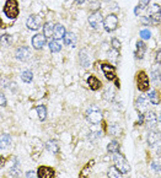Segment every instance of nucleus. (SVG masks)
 Returning <instances> with one entry per match:
<instances>
[{
	"mask_svg": "<svg viewBox=\"0 0 161 178\" xmlns=\"http://www.w3.org/2000/svg\"><path fill=\"white\" fill-rule=\"evenodd\" d=\"M11 42V36L9 34H3L1 36V47H5Z\"/></svg>",
	"mask_w": 161,
	"mask_h": 178,
	"instance_id": "f704fd0d",
	"label": "nucleus"
},
{
	"mask_svg": "<svg viewBox=\"0 0 161 178\" xmlns=\"http://www.w3.org/2000/svg\"><path fill=\"white\" fill-rule=\"evenodd\" d=\"M145 52H147V45H145L143 41H138V42H137L135 52H134V57H135L137 59H143Z\"/></svg>",
	"mask_w": 161,
	"mask_h": 178,
	"instance_id": "ddd939ff",
	"label": "nucleus"
},
{
	"mask_svg": "<svg viewBox=\"0 0 161 178\" xmlns=\"http://www.w3.org/2000/svg\"><path fill=\"white\" fill-rule=\"evenodd\" d=\"M65 27L63 26V25H60V24H57L56 26H54V32H53V37L56 38V39H62V38H64V36H65Z\"/></svg>",
	"mask_w": 161,
	"mask_h": 178,
	"instance_id": "dca6fc26",
	"label": "nucleus"
},
{
	"mask_svg": "<svg viewBox=\"0 0 161 178\" xmlns=\"http://www.w3.org/2000/svg\"><path fill=\"white\" fill-rule=\"evenodd\" d=\"M64 45H69V47H75L76 45V36L74 34L73 32H67L64 38Z\"/></svg>",
	"mask_w": 161,
	"mask_h": 178,
	"instance_id": "2eb2a0df",
	"label": "nucleus"
},
{
	"mask_svg": "<svg viewBox=\"0 0 161 178\" xmlns=\"http://www.w3.org/2000/svg\"><path fill=\"white\" fill-rule=\"evenodd\" d=\"M54 170L48 166H41L37 171V176L41 178H52L54 177Z\"/></svg>",
	"mask_w": 161,
	"mask_h": 178,
	"instance_id": "f8f14e48",
	"label": "nucleus"
},
{
	"mask_svg": "<svg viewBox=\"0 0 161 178\" xmlns=\"http://www.w3.org/2000/svg\"><path fill=\"white\" fill-rule=\"evenodd\" d=\"M140 37H142V39H150L151 32L149 30H142L140 31Z\"/></svg>",
	"mask_w": 161,
	"mask_h": 178,
	"instance_id": "c9c22d12",
	"label": "nucleus"
},
{
	"mask_svg": "<svg viewBox=\"0 0 161 178\" xmlns=\"http://www.w3.org/2000/svg\"><path fill=\"white\" fill-rule=\"evenodd\" d=\"M148 14L153 24H158L161 21V6L159 4H151L148 9Z\"/></svg>",
	"mask_w": 161,
	"mask_h": 178,
	"instance_id": "39448f33",
	"label": "nucleus"
},
{
	"mask_svg": "<svg viewBox=\"0 0 161 178\" xmlns=\"http://www.w3.org/2000/svg\"><path fill=\"white\" fill-rule=\"evenodd\" d=\"M148 106H149V101H148V98L145 96H140V97H138V100H137V108L139 109V111H147L148 109Z\"/></svg>",
	"mask_w": 161,
	"mask_h": 178,
	"instance_id": "a211bd4d",
	"label": "nucleus"
},
{
	"mask_svg": "<svg viewBox=\"0 0 161 178\" xmlns=\"http://www.w3.org/2000/svg\"><path fill=\"white\" fill-rule=\"evenodd\" d=\"M149 1H150V0H140L139 5H138V6H135V9H134V14H135V15H139V14H140V9L143 10L148 4H149Z\"/></svg>",
	"mask_w": 161,
	"mask_h": 178,
	"instance_id": "c85d7f7f",
	"label": "nucleus"
},
{
	"mask_svg": "<svg viewBox=\"0 0 161 178\" xmlns=\"http://www.w3.org/2000/svg\"><path fill=\"white\" fill-rule=\"evenodd\" d=\"M158 120H159V122H161V114H159V117H158Z\"/></svg>",
	"mask_w": 161,
	"mask_h": 178,
	"instance_id": "de8ad7c7",
	"label": "nucleus"
},
{
	"mask_svg": "<svg viewBox=\"0 0 161 178\" xmlns=\"http://www.w3.org/2000/svg\"><path fill=\"white\" fill-rule=\"evenodd\" d=\"M15 57L20 61H27L31 58V49L29 47H20V48L16 49Z\"/></svg>",
	"mask_w": 161,
	"mask_h": 178,
	"instance_id": "1a4fd4ad",
	"label": "nucleus"
},
{
	"mask_svg": "<svg viewBox=\"0 0 161 178\" xmlns=\"http://www.w3.org/2000/svg\"><path fill=\"white\" fill-rule=\"evenodd\" d=\"M31 43H32V47H33L35 49L41 50L44 47V45H46V36H44V34H41V33L35 34V36L32 37Z\"/></svg>",
	"mask_w": 161,
	"mask_h": 178,
	"instance_id": "9b49d317",
	"label": "nucleus"
},
{
	"mask_svg": "<svg viewBox=\"0 0 161 178\" xmlns=\"http://www.w3.org/2000/svg\"><path fill=\"white\" fill-rule=\"evenodd\" d=\"M101 69H102V73L107 80H110V81L116 80V69H115L113 65L103 63L102 65H101Z\"/></svg>",
	"mask_w": 161,
	"mask_h": 178,
	"instance_id": "6e6552de",
	"label": "nucleus"
},
{
	"mask_svg": "<svg viewBox=\"0 0 161 178\" xmlns=\"http://www.w3.org/2000/svg\"><path fill=\"white\" fill-rule=\"evenodd\" d=\"M75 3H76V4H84L85 0H75Z\"/></svg>",
	"mask_w": 161,
	"mask_h": 178,
	"instance_id": "49530a36",
	"label": "nucleus"
},
{
	"mask_svg": "<svg viewBox=\"0 0 161 178\" xmlns=\"http://www.w3.org/2000/svg\"><path fill=\"white\" fill-rule=\"evenodd\" d=\"M151 170H153L154 172L159 173V172H161V165L158 162H151Z\"/></svg>",
	"mask_w": 161,
	"mask_h": 178,
	"instance_id": "4c0bfd02",
	"label": "nucleus"
},
{
	"mask_svg": "<svg viewBox=\"0 0 161 178\" xmlns=\"http://www.w3.org/2000/svg\"><path fill=\"white\" fill-rule=\"evenodd\" d=\"M142 24H144V25H150V24H153V22H151V20H150V17H142Z\"/></svg>",
	"mask_w": 161,
	"mask_h": 178,
	"instance_id": "a19ab883",
	"label": "nucleus"
},
{
	"mask_svg": "<svg viewBox=\"0 0 161 178\" xmlns=\"http://www.w3.org/2000/svg\"><path fill=\"white\" fill-rule=\"evenodd\" d=\"M11 136L10 135H8V134H3L1 135V143H0V146L1 149H6L9 148L10 145H11Z\"/></svg>",
	"mask_w": 161,
	"mask_h": 178,
	"instance_id": "412c9836",
	"label": "nucleus"
},
{
	"mask_svg": "<svg viewBox=\"0 0 161 178\" xmlns=\"http://www.w3.org/2000/svg\"><path fill=\"white\" fill-rule=\"evenodd\" d=\"M145 120H147L149 124H151V123L154 124V123L158 120V118H156V114H155L154 112H150V111H149L147 114H145Z\"/></svg>",
	"mask_w": 161,
	"mask_h": 178,
	"instance_id": "7c9ffc66",
	"label": "nucleus"
},
{
	"mask_svg": "<svg viewBox=\"0 0 161 178\" xmlns=\"http://www.w3.org/2000/svg\"><path fill=\"white\" fill-rule=\"evenodd\" d=\"M108 58L111 60H113V63H117L118 58H119V50L115 49V48H111V50L108 52Z\"/></svg>",
	"mask_w": 161,
	"mask_h": 178,
	"instance_id": "a878e982",
	"label": "nucleus"
},
{
	"mask_svg": "<svg viewBox=\"0 0 161 178\" xmlns=\"http://www.w3.org/2000/svg\"><path fill=\"white\" fill-rule=\"evenodd\" d=\"M46 148H47V150H49L51 152H53V154H57L59 151L58 145H57L56 141H48V143L46 144Z\"/></svg>",
	"mask_w": 161,
	"mask_h": 178,
	"instance_id": "cd10ccee",
	"label": "nucleus"
},
{
	"mask_svg": "<svg viewBox=\"0 0 161 178\" xmlns=\"http://www.w3.org/2000/svg\"><path fill=\"white\" fill-rule=\"evenodd\" d=\"M88 84L89 86H90V89L94 90V91H96V90L101 89V86H102V84H101V81L96 77V76H89L88 79Z\"/></svg>",
	"mask_w": 161,
	"mask_h": 178,
	"instance_id": "f3484780",
	"label": "nucleus"
},
{
	"mask_svg": "<svg viewBox=\"0 0 161 178\" xmlns=\"http://www.w3.org/2000/svg\"><path fill=\"white\" fill-rule=\"evenodd\" d=\"M151 79L153 81H159L161 80V71L159 69H154L153 73H151Z\"/></svg>",
	"mask_w": 161,
	"mask_h": 178,
	"instance_id": "72a5a7b5",
	"label": "nucleus"
},
{
	"mask_svg": "<svg viewBox=\"0 0 161 178\" xmlns=\"http://www.w3.org/2000/svg\"><path fill=\"white\" fill-rule=\"evenodd\" d=\"M103 97L107 100V101H112L113 97H115V91L112 90V87H107L105 93H103Z\"/></svg>",
	"mask_w": 161,
	"mask_h": 178,
	"instance_id": "c756f323",
	"label": "nucleus"
},
{
	"mask_svg": "<svg viewBox=\"0 0 161 178\" xmlns=\"http://www.w3.org/2000/svg\"><path fill=\"white\" fill-rule=\"evenodd\" d=\"M158 155L161 157V144H159V146H158Z\"/></svg>",
	"mask_w": 161,
	"mask_h": 178,
	"instance_id": "a18cd8bd",
	"label": "nucleus"
},
{
	"mask_svg": "<svg viewBox=\"0 0 161 178\" xmlns=\"http://www.w3.org/2000/svg\"><path fill=\"white\" fill-rule=\"evenodd\" d=\"M54 26L52 22H47L43 26V34L46 37H53V32H54Z\"/></svg>",
	"mask_w": 161,
	"mask_h": 178,
	"instance_id": "aec40b11",
	"label": "nucleus"
},
{
	"mask_svg": "<svg viewBox=\"0 0 161 178\" xmlns=\"http://www.w3.org/2000/svg\"><path fill=\"white\" fill-rule=\"evenodd\" d=\"M36 111L38 113V118L41 119V120H46V118H47V108H46V106H42V104L37 106Z\"/></svg>",
	"mask_w": 161,
	"mask_h": 178,
	"instance_id": "5701e85b",
	"label": "nucleus"
},
{
	"mask_svg": "<svg viewBox=\"0 0 161 178\" xmlns=\"http://www.w3.org/2000/svg\"><path fill=\"white\" fill-rule=\"evenodd\" d=\"M102 118V112H101V109L97 106H91V107L88 108V111H86V119L90 123L99 124V123H101Z\"/></svg>",
	"mask_w": 161,
	"mask_h": 178,
	"instance_id": "7ed1b4c3",
	"label": "nucleus"
},
{
	"mask_svg": "<svg viewBox=\"0 0 161 178\" xmlns=\"http://www.w3.org/2000/svg\"><path fill=\"white\" fill-rule=\"evenodd\" d=\"M101 135H102V133H101V132L92 133V134H90V135H89V139H90V140H96V139H99Z\"/></svg>",
	"mask_w": 161,
	"mask_h": 178,
	"instance_id": "58836bf2",
	"label": "nucleus"
},
{
	"mask_svg": "<svg viewBox=\"0 0 161 178\" xmlns=\"http://www.w3.org/2000/svg\"><path fill=\"white\" fill-rule=\"evenodd\" d=\"M121 176H122V173H121L117 168H116V166H115V167H112V168H110V171H108V177L119 178Z\"/></svg>",
	"mask_w": 161,
	"mask_h": 178,
	"instance_id": "2f4dec72",
	"label": "nucleus"
},
{
	"mask_svg": "<svg viewBox=\"0 0 161 178\" xmlns=\"http://www.w3.org/2000/svg\"><path fill=\"white\" fill-rule=\"evenodd\" d=\"M110 133L112 135H115V136H117V135L121 134V128L118 127V124H113V125L110 127Z\"/></svg>",
	"mask_w": 161,
	"mask_h": 178,
	"instance_id": "473e14b6",
	"label": "nucleus"
},
{
	"mask_svg": "<svg viewBox=\"0 0 161 178\" xmlns=\"http://www.w3.org/2000/svg\"><path fill=\"white\" fill-rule=\"evenodd\" d=\"M0 98H1V107H5V104H6V97L4 96V93H1V96H0Z\"/></svg>",
	"mask_w": 161,
	"mask_h": 178,
	"instance_id": "79ce46f5",
	"label": "nucleus"
},
{
	"mask_svg": "<svg viewBox=\"0 0 161 178\" xmlns=\"http://www.w3.org/2000/svg\"><path fill=\"white\" fill-rule=\"evenodd\" d=\"M148 98H149V101H150L153 104H159L161 101L160 95H159L155 90H151V91L148 92Z\"/></svg>",
	"mask_w": 161,
	"mask_h": 178,
	"instance_id": "6ab92c4d",
	"label": "nucleus"
},
{
	"mask_svg": "<svg viewBox=\"0 0 161 178\" xmlns=\"http://www.w3.org/2000/svg\"><path fill=\"white\" fill-rule=\"evenodd\" d=\"M113 163L116 166L118 171L122 173V175H126L131 171V165L129 162L126 160V157L123 155H121L119 152H116L113 154Z\"/></svg>",
	"mask_w": 161,
	"mask_h": 178,
	"instance_id": "f257e3e1",
	"label": "nucleus"
},
{
	"mask_svg": "<svg viewBox=\"0 0 161 178\" xmlns=\"http://www.w3.org/2000/svg\"><path fill=\"white\" fill-rule=\"evenodd\" d=\"M111 45H112V48H115V49H118V50H119V49H121V47H122V45H121V42L118 41L117 38H112V41H111Z\"/></svg>",
	"mask_w": 161,
	"mask_h": 178,
	"instance_id": "e433bc0d",
	"label": "nucleus"
},
{
	"mask_svg": "<svg viewBox=\"0 0 161 178\" xmlns=\"http://www.w3.org/2000/svg\"><path fill=\"white\" fill-rule=\"evenodd\" d=\"M80 64L84 66V68H89L90 66V64H91V60L90 58L88 57V54L85 53V52H80Z\"/></svg>",
	"mask_w": 161,
	"mask_h": 178,
	"instance_id": "4be33fe9",
	"label": "nucleus"
},
{
	"mask_svg": "<svg viewBox=\"0 0 161 178\" xmlns=\"http://www.w3.org/2000/svg\"><path fill=\"white\" fill-rule=\"evenodd\" d=\"M118 26V17L113 14L108 15L103 21V29L107 32H113Z\"/></svg>",
	"mask_w": 161,
	"mask_h": 178,
	"instance_id": "0eeeda50",
	"label": "nucleus"
},
{
	"mask_svg": "<svg viewBox=\"0 0 161 178\" xmlns=\"http://www.w3.org/2000/svg\"><path fill=\"white\" fill-rule=\"evenodd\" d=\"M103 21L105 20H103L102 14L100 11H96V13H94V14H91V15L89 16V24L95 30H100L102 27Z\"/></svg>",
	"mask_w": 161,
	"mask_h": 178,
	"instance_id": "423d86ee",
	"label": "nucleus"
},
{
	"mask_svg": "<svg viewBox=\"0 0 161 178\" xmlns=\"http://www.w3.org/2000/svg\"><path fill=\"white\" fill-rule=\"evenodd\" d=\"M145 120V116L143 113H139V120H138V124H143V122Z\"/></svg>",
	"mask_w": 161,
	"mask_h": 178,
	"instance_id": "37998d69",
	"label": "nucleus"
},
{
	"mask_svg": "<svg viewBox=\"0 0 161 178\" xmlns=\"http://www.w3.org/2000/svg\"><path fill=\"white\" fill-rule=\"evenodd\" d=\"M107 150H108V152H111L112 155L116 154V152H119V144H118V141H116V140L111 141V143L108 144V146H107Z\"/></svg>",
	"mask_w": 161,
	"mask_h": 178,
	"instance_id": "b1692460",
	"label": "nucleus"
},
{
	"mask_svg": "<svg viewBox=\"0 0 161 178\" xmlns=\"http://www.w3.org/2000/svg\"><path fill=\"white\" fill-rule=\"evenodd\" d=\"M36 175H37V172H35V171H30V172H27V173H26V177H32V176L35 177Z\"/></svg>",
	"mask_w": 161,
	"mask_h": 178,
	"instance_id": "c03bdc74",
	"label": "nucleus"
},
{
	"mask_svg": "<svg viewBox=\"0 0 161 178\" xmlns=\"http://www.w3.org/2000/svg\"><path fill=\"white\" fill-rule=\"evenodd\" d=\"M155 59H156V63H158V64H161V49H159V50L156 52Z\"/></svg>",
	"mask_w": 161,
	"mask_h": 178,
	"instance_id": "ea45409f",
	"label": "nucleus"
},
{
	"mask_svg": "<svg viewBox=\"0 0 161 178\" xmlns=\"http://www.w3.org/2000/svg\"><path fill=\"white\" fill-rule=\"evenodd\" d=\"M161 141V134L159 132H150L148 135V143L150 146L155 148L158 144H160Z\"/></svg>",
	"mask_w": 161,
	"mask_h": 178,
	"instance_id": "4468645a",
	"label": "nucleus"
},
{
	"mask_svg": "<svg viewBox=\"0 0 161 178\" xmlns=\"http://www.w3.org/2000/svg\"><path fill=\"white\" fill-rule=\"evenodd\" d=\"M32 79H33V74H32V71L31 70H25L22 74H21V80L24 81V82H32Z\"/></svg>",
	"mask_w": 161,
	"mask_h": 178,
	"instance_id": "393cba45",
	"label": "nucleus"
},
{
	"mask_svg": "<svg viewBox=\"0 0 161 178\" xmlns=\"http://www.w3.org/2000/svg\"><path fill=\"white\" fill-rule=\"evenodd\" d=\"M48 45H49V49H51L52 53H58V52H60V49H62V45H59L57 41H51L48 43Z\"/></svg>",
	"mask_w": 161,
	"mask_h": 178,
	"instance_id": "bb28decb",
	"label": "nucleus"
},
{
	"mask_svg": "<svg viewBox=\"0 0 161 178\" xmlns=\"http://www.w3.org/2000/svg\"><path fill=\"white\" fill-rule=\"evenodd\" d=\"M4 14L6 15V17L14 20L19 15V4L16 0H6L4 8H3Z\"/></svg>",
	"mask_w": 161,
	"mask_h": 178,
	"instance_id": "f03ea898",
	"label": "nucleus"
},
{
	"mask_svg": "<svg viewBox=\"0 0 161 178\" xmlns=\"http://www.w3.org/2000/svg\"><path fill=\"white\" fill-rule=\"evenodd\" d=\"M41 24H42V21H41V17L37 15H31L29 16V18H27V21H26V26H27V29L29 30H32V31H37L40 27H41Z\"/></svg>",
	"mask_w": 161,
	"mask_h": 178,
	"instance_id": "9d476101",
	"label": "nucleus"
},
{
	"mask_svg": "<svg viewBox=\"0 0 161 178\" xmlns=\"http://www.w3.org/2000/svg\"><path fill=\"white\" fill-rule=\"evenodd\" d=\"M137 86H138V90L142 91V92H145L150 87L149 77L144 71H139L137 75Z\"/></svg>",
	"mask_w": 161,
	"mask_h": 178,
	"instance_id": "20e7f679",
	"label": "nucleus"
}]
</instances>
